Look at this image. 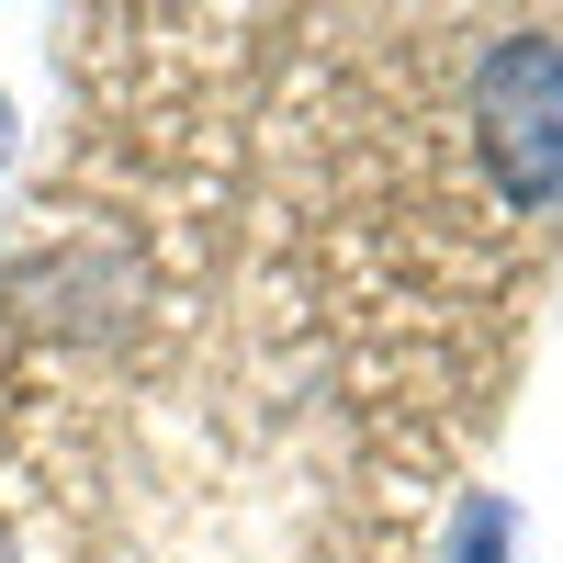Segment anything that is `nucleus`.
I'll return each mask as SVG.
<instances>
[{
    "instance_id": "nucleus-4",
    "label": "nucleus",
    "mask_w": 563,
    "mask_h": 563,
    "mask_svg": "<svg viewBox=\"0 0 563 563\" xmlns=\"http://www.w3.org/2000/svg\"><path fill=\"white\" fill-rule=\"evenodd\" d=\"M0 563H23V530H12V519H0Z\"/></svg>"
},
{
    "instance_id": "nucleus-2",
    "label": "nucleus",
    "mask_w": 563,
    "mask_h": 563,
    "mask_svg": "<svg viewBox=\"0 0 563 563\" xmlns=\"http://www.w3.org/2000/svg\"><path fill=\"white\" fill-rule=\"evenodd\" d=\"M440 563H519V496H462L440 530Z\"/></svg>"
},
{
    "instance_id": "nucleus-1",
    "label": "nucleus",
    "mask_w": 563,
    "mask_h": 563,
    "mask_svg": "<svg viewBox=\"0 0 563 563\" xmlns=\"http://www.w3.org/2000/svg\"><path fill=\"white\" fill-rule=\"evenodd\" d=\"M474 147L507 214H563V34L507 23L474 57Z\"/></svg>"
},
{
    "instance_id": "nucleus-3",
    "label": "nucleus",
    "mask_w": 563,
    "mask_h": 563,
    "mask_svg": "<svg viewBox=\"0 0 563 563\" xmlns=\"http://www.w3.org/2000/svg\"><path fill=\"white\" fill-rule=\"evenodd\" d=\"M12 147H23V113H12V90H0V169H12Z\"/></svg>"
}]
</instances>
